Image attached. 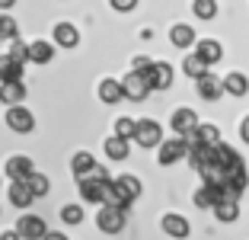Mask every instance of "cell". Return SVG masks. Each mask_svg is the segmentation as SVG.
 I'll return each instance as SVG.
<instances>
[{"label": "cell", "instance_id": "obj_15", "mask_svg": "<svg viewBox=\"0 0 249 240\" xmlns=\"http://www.w3.org/2000/svg\"><path fill=\"white\" fill-rule=\"evenodd\" d=\"M0 102L3 106H22L26 102V83L22 80H13V83H0Z\"/></svg>", "mask_w": 249, "mask_h": 240}, {"label": "cell", "instance_id": "obj_40", "mask_svg": "<svg viewBox=\"0 0 249 240\" xmlns=\"http://www.w3.org/2000/svg\"><path fill=\"white\" fill-rule=\"evenodd\" d=\"M16 7V0H0V10H13Z\"/></svg>", "mask_w": 249, "mask_h": 240}, {"label": "cell", "instance_id": "obj_35", "mask_svg": "<svg viewBox=\"0 0 249 240\" xmlns=\"http://www.w3.org/2000/svg\"><path fill=\"white\" fill-rule=\"evenodd\" d=\"M112 10H118V13H131L134 7H138V0H109Z\"/></svg>", "mask_w": 249, "mask_h": 240}, {"label": "cell", "instance_id": "obj_14", "mask_svg": "<svg viewBox=\"0 0 249 240\" xmlns=\"http://www.w3.org/2000/svg\"><path fill=\"white\" fill-rule=\"evenodd\" d=\"M52 36H54V45H58V48H77V45H80V32H77L73 22H58Z\"/></svg>", "mask_w": 249, "mask_h": 240}, {"label": "cell", "instance_id": "obj_24", "mask_svg": "<svg viewBox=\"0 0 249 240\" xmlns=\"http://www.w3.org/2000/svg\"><path fill=\"white\" fill-rule=\"evenodd\" d=\"M26 186H29V192H32V199H45L48 196V192H52V180H48V176L45 173H38V170H32L29 176H26Z\"/></svg>", "mask_w": 249, "mask_h": 240}, {"label": "cell", "instance_id": "obj_34", "mask_svg": "<svg viewBox=\"0 0 249 240\" xmlns=\"http://www.w3.org/2000/svg\"><path fill=\"white\" fill-rule=\"evenodd\" d=\"M131 135H134V119H128V116L115 119V138H124V141H131Z\"/></svg>", "mask_w": 249, "mask_h": 240}, {"label": "cell", "instance_id": "obj_6", "mask_svg": "<svg viewBox=\"0 0 249 240\" xmlns=\"http://www.w3.org/2000/svg\"><path fill=\"white\" fill-rule=\"evenodd\" d=\"M96 227H99L103 234L124 231V211L112 208V205H99V211H96Z\"/></svg>", "mask_w": 249, "mask_h": 240}, {"label": "cell", "instance_id": "obj_32", "mask_svg": "<svg viewBox=\"0 0 249 240\" xmlns=\"http://www.w3.org/2000/svg\"><path fill=\"white\" fill-rule=\"evenodd\" d=\"M61 221H64V224H83V205H64V208H61Z\"/></svg>", "mask_w": 249, "mask_h": 240}, {"label": "cell", "instance_id": "obj_19", "mask_svg": "<svg viewBox=\"0 0 249 240\" xmlns=\"http://www.w3.org/2000/svg\"><path fill=\"white\" fill-rule=\"evenodd\" d=\"M195 83H198V96L208 100V102H217L220 96H224V87H220V80L214 77V74H205V77L195 80Z\"/></svg>", "mask_w": 249, "mask_h": 240}, {"label": "cell", "instance_id": "obj_16", "mask_svg": "<svg viewBox=\"0 0 249 240\" xmlns=\"http://www.w3.org/2000/svg\"><path fill=\"white\" fill-rule=\"evenodd\" d=\"M220 199H224V189H220V182H205V186L195 192V199H192V202H195L198 208H214Z\"/></svg>", "mask_w": 249, "mask_h": 240}, {"label": "cell", "instance_id": "obj_38", "mask_svg": "<svg viewBox=\"0 0 249 240\" xmlns=\"http://www.w3.org/2000/svg\"><path fill=\"white\" fill-rule=\"evenodd\" d=\"M42 240H67V237H64V234H61V231H48V234H45Z\"/></svg>", "mask_w": 249, "mask_h": 240}, {"label": "cell", "instance_id": "obj_33", "mask_svg": "<svg viewBox=\"0 0 249 240\" xmlns=\"http://www.w3.org/2000/svg\"><path fill=\"white\" fill-rule=\"evenodd\" d=\"M7 55H10L13 61H19V64H26V61H29V45L19 42V39H13V42H10V51H7Z\"/></svg>", "mask_w": 249, "mask_h": 240}, {"label": "cell", "instance_id": "obj_7", "mask_svg": "<svg viewBox=\"0 0 249 240\" xmlns=\"http://www.w3.org/2000/svg\"><path fill=\"white\" fill-rule=\"evenodd\" d=\"M16 234H19L22 240H42L45 234H48V224H45V218H38V215H22L19 221H16V227H13Z\"/></svg>", "mask_w": 249, "mask_h": 240}, {"label": "cell", "instance_id": "obj_4", "mask_svg": "<svg viewBox=\"0 0 249 240\" xmlns=\"http://www.w3.org/2000/svg\"><path fill=\"white\" fill-rule=\"evenodd\" d=\"M3 122H7V128L16 131V135H29V131H36V116H32L26 106H10L7 116H3Z\"/></svg>", "mask_w": 249, "mask_h": 240}, {"label": "cell", "instance_id": "obj_20", "mask_svg": "<svg viewBox=\"0 0 249 240\" xmlns=\"http://www.w3.org/2000/svg\"><path fill=\"white\" fill-rule=\"evenodd\" d=\"M220 87H224V93H230V96H246L249 93V77L246 74H240V71H233V74H227V77L220 80Z\"/></svg>", "mask_w": 249, "mask_h": 240}, {"label": "cell", "instance_id": "obj_9", "mask_svg": "<svg viewBox=\"0 0 249 240\" xmlns=\"http://www.w3.org/2000/svg\"><path fill=\"white\" fill-rule=\"evenodd\" d=\"M211 160L220 167V173H230V170H236V167H246L240 154H236L230 144H224V141H220L217 147H211Z\"/></svg>", "mask_w": 249, "mask_h": 240}, {"label": "cell", "instance_id": "obj_2", "mask_svg": "<svg viewBox=\"0 0 249 240\" xmlns=\"http://www.w3.org/2000/svg\"><path fill=\"white\" fill-rule=\"evenodd\" d=\"M134 144L141 147H157L163 141V128L157 119H141V122H134V135H131Z\"/></svg>", "mask_w": 249, "mask_h": 240}, {"label": "cell", "instance_id": "obj_30", "mask_svg": "<svg viewBox=\"0 0 249 240\" xmlns=\"http://www.w3.org/2000/svg\"><path fill=\"white\" fill-rule=\"evenodd\" d=\"M192 10H195L198 20H214L217 16V0H192Z\"/></svg>", "mask_w": 249, "mask_h": 240}, {"label": "cell", "instance_id": "obj_17", "mask_svg": "<svg viewBox=\"0 0 249 240\" xmlns=\"http://www.w3.org/2000/svg\"><path fill=\"white\" fill-rule=\"evenodd\" d=\"M160 227L169 234V237H176V240H185L192 234V224L182 218V215H163V221H160Z\"/></svg>", "mask_w": 249, "mask_h": 240}, {"label": "cell", "instance_id": "obj_22", "mask_svg": "<svg viewBox=\"0 0 249 240\" xmlns=\"http://www.w3.org/2000/svg\"><path fill=\"white\" fill-rule=\"evenodd\" d=\"M106 157L115 160V163H122V160H128V154H131V141H124V138H106Z\"/></svg>", "mask_w": 249, "mask_h": 240}, {"label": "cell", "instance_id": "obj_10", "mask_svg": "<svg viewBox=\"0 0 249 240\" xmlns=\"http://www.w3.org/2000/svg\"><path fill=\"white\" fill-rule=\"evenodd\" d=\"M144 77H147L150 93H154V90H169V87H173V67L163 64V61H154L150 71H144Z\"/></svg>", "mask_w": 249, "mask_h": 240}, {"label": "cell", "instance_id": "obj_39", "mask_svg": "<svg viewBox=\"0 0 249 240\" xmlns=\"http://www.w3.org/2000/svg\"><path fill=\"white\" fill-rule=\"evenodd\" d=\"M0 240H22V237L16 231H3V234H0Z\"/></svg>", "mask_w": 249, "mask_h": 240}, {"label": "cell", "instance_id": "obj_3", "mask_svg": "<svg viewBox=\"0 0 249 240\" xmlns=\"http://www.w3.org/2000/svg\"><path fill=\"white\" fill-rule=\"evenodd\" d=\"M122 96L124 100H131V102H144L147 96H150V87H147V77L144 74H138V71H131V74H124L122 80Z\"/></svg>", "mask_w": 249, "mask_h": 240}, {"label": "cell", "instance_id": "obj_21", "mask_svg": "<svg viewBox=\"0 0 249 240\" xmlns=\"http://www.w3.org/2000/svg\"><path fill=\"white\" fill-rule=\"evenodd\" d=\"M99 100L106 102V106H115V102H122L124 96H122V83H118L115 77H106V80H99Z\"/></svg>", "mask_w": 249, "mask_h": 240}, {"label": "cell", "instance_id": "obj_26", "mask_svg": "<svg viewBox=\"0 0 249 240\" xmlns=\"http://www.w3.org/2000/svg\"><path fill=\"white\" fill-rule=\"evenodd\" d=\"M22 67L19 61H13L10 55H0V83H13V80H22Z\"/></svg>", "mask_w": 249, "mask_h": 240}, {"label": "cell", "instance_id": "obj_13", "mask_svg": "<svg viewBox=\"0 0 249 240\" xmlns=\"http://www.w3.org/2000/svg\"><path fill=\"white\" fill-rule=\"evenodd\" d=\"M195 58H201L205 64H217L220 58H224V45L217 42V39H201V42L195 45V51H192Z\"/></svg>", "mask_w": 249, "mask_h": 240}, {"label": "cell", "instance_id": "obj_5", "mask_svg": "<svg viewBox=\"0 0 249 240\" xmlns=\"http://www.w3.org/2000/svg\"><path fill=\"white\" fill-rule=\"evenodd\" d=\"M160 154H157V160H160V167H169V163H179V160H185V154H189V144H185V138H169V141H160Z\"/></svg>", "mask_w": 249, "mask_h": 240}, {"label": "cell", "instance_id": "obj_27", "mask_svg": "<svg viewBox=\"0 0 249 240\" xmlns=\"http://www.w3.org/2000/svg\"><path fill=\"white\" fill-rule=\"evenodd\" d=\"M169 42L176 45V48H192V45H195V29L185 26V22H176V26L169 29Z\"/></svg>", "mask_w": 249, "mask_h": 240}, {"label": "cell", "instance_id": "obj_25", "mask_svg": "<svg viewBox=\"0 0 249 240\" xmlns=\"http://www.w3.org/2000/svg\"><path fill=\"white\" fill-rule=\"evenodd\" d=\"M52 58H54V45L52 42H45V39L29 42V61L32 64H48Z\"/></svg>", "mask_w": 249, "mask_h": 240}, {"label": "cell", "instance_id": "obj_1", "mask_svg": "<svg viewBox=\"0 0 249 240\" xmlns=\"http://www.w3.org/2000/svg\"><path fill=\"white\" fill-rule=\"evenodd\" d=\"M141 180L131 173H124V176H115V180L109 182V189H106V202L103 205H112V208L118 211H128V205L134 202V199H141Z\"/></svg>", "mask_w": 249, "mask_h": 240}, {"label": "cell", "instance_id": "obj_11", "mask_svg": "<svg viewBox=\"0 0 249 240\" xmlns=\"http://www.w3.org/2000/svg\"><path fill=\"white\" fill-rule=\"evenodd\" d=\"M169 128L176 131L179 138L192 135V131L198 128V112L195 109H176V112H173V119H169Z\"/></svg>", "mask_w": 249, "mask_h": 240}, {"label": "cell", "instance_id": "obj_8", "mask_svg": "<svg viewBox=\"0 0 249 240\" xmlns=\"http://www.w3.org/2000/svg\"><path fill=\"white\" fill-rule=\"evenodd\" d=\"M77 189H80V199L89 205H103L106 202V189H109V182H99L93 180V176H83V180H77Z\"/></svg>", "mask_w": 249, "mask_h": 240}, {"label": "cell", "instance_id": "obj_37", "mask_svg": "<svg viewBox=\"0 0 249 240\" xmlns=\"http://www.w3.org/2000/svg\"><path fill=\"white\" fill-rule=\"evenodd\" d=\"M240 138H243V144H249V116L240 122Z\"/></svg>", "mask_w": 249, "mask_h": 240}, {"label": "cell", "instance_id": "obj_28", "mask_svg": "<svg viewBox=\"0 0 249 240\" xmlns=\"http://www.w3.org/2000/svg\"><path fill=\"white\" fill-rule=\"evenodd\" d=\"M214 215H217L220 224H233V221L240 218V205H236L233 199H220V202L214 205Z\"/></svg>", "mask_w": 249, "mask_h": 240}, {"label": "cell", "instance_id": "obj_36", "mask_svg": "<svg viewBox=\"0 0 249 240\" xmlns=\"http://www.w3.org/2000/svg\"><path fill=\"white\" fill-rule=\"evenodd\" d=\"M150 64H154V61L147 58V55H138V58H134V71H138V74H144V71H150Z\"/></svg>", "mask_w": 249, "mask_h": 240}, {"label": "cell", "instance_id": "obj_18", "mask_svg": "<svg viewBox=\"0 0 249 240\" xmlns=\"http://www.w3.org/2000/svg\"><path fill=\"white\" fill-rule=\"evenodd\" d=\"M7 199H10V205L13 208H29L36 199H32V192H29V186L22 180H13L10 182V189H7Z\"/></svg>", "mask_w": 249, "mask_h": 240}, {"label": "cell", "instance_id": "obj_12", "mask_svg": "<svg viewBox=\"0 0 249 240\" xmlns=\"http://www.w3.org/2000/svg\"><path fill=\"white\" fill-rule=\"evenodd\" d=\"M32 170H36L32 157H26V154H13V157H7V167H3V173H7L10 182H13V180H26Z\"/></svg>", "mask_w": 249, "mask_h": 240}, {"label": "cell", "instance_id": "obj_23", "mask_svg": "<svg viewBox=\"0 0 249 240\" xmlns=\"http://www.w3.org/2000/svg\"><path fill=\"white\" fill-rule=\"evenodd\" d=\"M93 167H96V157L89 151H77L71 157V170H73V176H77V180L89 176V173H93Z\"/></svg>", "mask_w": 249, "mask_h": 240}, {"label": "cell", "instance_id": "obj_29", "mask_svg": "<svg viewBox=\"0 0 249 240\" xmlns=\"http://www.w3.org/2000/svg\"><path fill=\"white\" fill-rule=\"evenodd\" d=\"M13 39H19V26L10 13H0V42H13Z\"/></svg>", "mask_w": 249, "mask_h": 240}, {"label": "cell", "instance_id": "obj_31", "mask_svg": "<svg viewBox=\"0 0 249 240\" xmlns=\"http://www.w3.org/2000/svg\"><path fill=\"white\" fill-rule=\"evenodd\" d=\"M182 71L189 74V77L201 80V77H205V74H208V64H205V61H201V58H195V55H189V58L182 61Z\"/></svg>", "mask_w": 249, "mask_h": 240}]
</instances>
